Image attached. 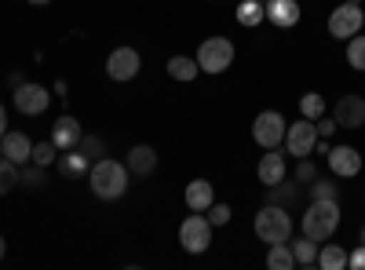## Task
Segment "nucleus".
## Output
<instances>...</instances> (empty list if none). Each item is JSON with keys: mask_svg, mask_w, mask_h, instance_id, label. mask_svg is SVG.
Segmentation results:
<instances>
[{"mask_svg": "<svg viewBox=\"0 0 365 270\" xmlns=\"http://www.w3.org/2000/svg\"><path fill=\"white\" fill-rule=\"evenodd\" d=\"M299 183H296V179H292V183H285V179H282V183H274V187H267V204H278V208H289V212H292V208H296V201H299Z\"/></svg>", "mask_w": 365, "mask_h": 270, "instance_id": "20", "label": "nucleus"}, {"mask_svg": "<svg viewBox=\"0 0 365 270\" xmlns=\"http://www.w3.org/2000/svg\"><path fill=\"white\" fill-rule=\"evenodd\" d=\"M285 117L278 110H263L256 121H252V139L263 146V150H278L285 142Z\"/></svg>", "mask_w": 365, "mask_h": 270, "instance_id": "7", "label": "nucleus"}, {"mask_svg": "<svg viewBox=\"0 0 365 270\" xmlns=\"http://www.w3.org/2000/svg\"><path fill=\"white\" fill-rule=\"evenodd\" d=\"M34 165H41V168H51L55 161H58V146L51 142V139H44V142H37L34 146V157H29Z\"/></svg>", "mask_w": 365, "mask_h": 270, "instance_id": "32", "label": "nucleus"}, {"mask_svg": "<svg viewBox=\"0 0 365 270\" xmlns=\"http://www.w3.org/2000/svg\"><path fill=\"white\" fill-rule=\"evenodd\" d=\"M361 22H365V11H361V4H344L329 15V33L336 37V41H351L354 33H361Z\"/></svg>", "mask_w": 365, "mask_h": 270, "instance_id": "9", "label": "nucleus"}, {"mask_svg": "<svg viewBox=\"0 0 365 270\" xmlns=\"http://www.w3.org/2000/svg\"><path fill=\"white\" fill-rule=\"evenodd\" d=\"M347 4H361V0H347Z\"/></svg>", "mask_w": 365, "mask_h": 270, "instance_id": "40", "label": "nucleus"}, {"mask_svg": "<svg viewBox=\"0 0 365 270\" xmlns=\"http://www.w3.org/2000/svg\"><path fill=\"white\" fill-rule=\"evenodd\" d=\"M361 33H365V22H361Z\"/></svg>", "mask_w": 365, "mask_h": 270, "instance_id": "42", "label": "nucleus"}, {"mask_svg": "<svg viewBox=\"0 0 365 270\" xmlns=\"http://www.w3.org/2000/svg\"><path fill=\"white\" fill-rule=\"evenodd\" d=\"M197 66H201V73H223V70H230V63H234V44L227 41V37H208V41H201V48H197Z\"/></svg>", "mask_w": 365, "mask_h": 270, "instance_id": "4", "label": "nucleus"}, {"mask_svg": "<svg viewBox=\"0 0 365 270\" xmlns=\"http://www.w3.org/2000/svg\"><path fill=\"white\" fill-rule=\"evenodd\" d=\"M347 66L358 70V73H365V33H354L347 41Z\"/></svg>", "mask_w": 365, "mask_h": 270, "instance_id": "29", "label": "nucleus"}, {"mask_svg": "<svg viewBox=\"0 0 365 270\" xmlns=\"http://www.w3.org/2000/svg\"><path fill=\"white\" fill-rule=\"evenodd\" d=\"M4 256H8V242L0 237V263H4Z\"/></svg>", "mask_w": 365, "mask_h": 270, "instance_id": "38", "label": "nucleus"}, {"mask_svg": "<svg viewBox=\"0 0 365 270\" xmlns=\"http://www.w3.org/2000/svg\"><path fill=\"white\" fill-rule=\"evenodd\" d=\"M179 245H182V252L201 256V252L212 245V223H208V216L194 212V216L182 219V223H179Z\"/></svg>", "mask_w": 365, "mask_h": 270, "instance_id": "5", "label": "nucleus"}, {"mask_svg": "<svg viewBox=\"0 0 365 270\" xmlns=\"http://www.w3.org/2000/svg\"><path fill=\"white\" fill-rule=\"evenodd\" d=\"M347 266H354V270H365V242H361L354 252H347Z\"/></svg>", "mask_w": 365, "mask_h": 270, "instance_id": "36", "label": "nucleus"}, {"mask_svg": "<svg viewBox=\"0 0 365 270\" xmlns=\"http://www.w3.org/2000/svg\"><path fill=\"white\" fill-rule=\"evenodd\" d=\"M230 216H234V212H230L227 201H212V208H208V223H212V227H227Z\"/></svg>", "mask_w": 365, "mask_h": 270, "instance_id": "34", "label": "nucleus"}, {"mask_svg": "<svg viewBox=\"0 0 365 270\" xmlns=\"http://www.w3.org/2000/svg\"><path fill=\"white\" fill-rule=\"evenodd\" d=\"M29 4H34V8H41V4H51V0H29Z\"/></svg>", "mask_w": 365, "mask_h": 270, "instance_id": "39", "label": "nucleus"}, {"mask_svg": "<svg viewBox=\"0 0 365 270\" xmlns=\"http://www.w3.org/2000/svg\"><path fill=\"white\" fill-rule=\"evenodd\" d=\"M263 11H267V22L278 26V29H292L299 22V0H263Z\"/></svg>", "mask_w": 365, "mask_h": 270, "instance_id": "12", "label": "nucleus"}, {"mask_svg": "<svg viewBox=\"0 0 365 270\" xmlns=\"http://www.w3.org/2000/svg\"><path fill=\"white\" fill-rule=\"evenodd\" d=\"M318 266L322 270H344L347 266V252L340 245H322L318 249Z\"/></svg>", "mask_w": 365, "mask_h": 270, "instance_id": "26", "label": "nucleus"}, {"mask_svg": "<svg viewBox=\"0 0 365 270\" xmlns=\"http://www.w3.org/2000/svg\"><path fill=\"white\" fill-rule=\"evenodd\" d=\"M128 165H120V161H113V157H99L96 165H91V172H88V187H91V194H96L99 201H117V197H125V190H128Z\"/></svg>", "mask_w": 365, "mask_h": 270, "instance_id": "1", "label": "nucleus"}, {"mask_svg": "<svg viewBox=\"0 0 365 270\" xmlns=\"http://www.w3.org/2000/svg\"><path fill=\"white\" fill-rule=\"evenodd\" d=\"M77 146H81V154H84V157H88L91 165H96L99 157H106V142H103L99 135H88V132H84Z\"/></svg>", "mask_w": 365, "mask_h": 270, "instance_id": "30", "label": "nucleus"}, {"mask_svg": "<svg viewBox=\"0 0 365 270\" xmlns=\"http://www.w3.org/2000/svg\"><path fill=\"white\" fill-rule=\"evenodd\" d=\"M51 106V92L44 84H19L15 88V110L19 113H26V117H41L44 110Z\"/></svg>", "mask_w": 365, "mask_h": 270, "instance_id": "10", "label": "nucleus"}, {"mask_svg": "<svg viewBox=\"0 0 365 270\" xmlns=\"http://www.w3.org/2000/svg\"><path fill=\"white\" fill-rule=\"evenodd\" d=\"M125 165H128L132 175H154V168H158V150H154V146H146V142H139V146L128 150Z\"/></svg>", "mask_w": 365, "mask_h": 270, "instance_id": "17", "label": "nucleus"}, {"mask_svg": "<svg viewBox=\"0 0 365 270\" xmlns=\"http://www.w3.org/2000/svg\"><path fill=\"white\" fill-rule=\"evenodd\" d=\"M307 190H311V201H336V194H340V187L332 183V179H314V183H307Z\"/></svg>", "mask_w": 365, "mask_h": 270, "instance_id": "31", "label": "nucleus"}, {"mask_svg": "<svg viewBox=\"0 0 365 270\" xmlns=\"http://www.w3.org/2000/svg\"><path fill=\"white\" fill-rule=\"evenodd\" d=\"M314 142H318V128H314V121H307V117H299L296 125H289L285 128V150H289V157H311L314 154Z\"/></svg>", "mask_w": 365, "mask_h": 270, "instance_id": "8", "label": "nucleus"}, {"mask_svg": "<svg viewBox=\"0 0 365 270\" xmlns=\"http://www.w3.org/2000/svg\"><path fill=\"white\" fill-rule=\"evenodd\" d=\"M314 128H318V139H329L332 132H340L336 117H329V113H322V117H318V121H314Z\"/></svg>", "mask_w": 365, "mask_h": 270, "instance_id": "35", "label": "nucleus"}, {"mask_svg": "<svg viewBox=\"0 0 365 270\" xmlns=\"http://www.w3.org/2000/svg\"><path fill=\"white\" fill-rule=\"evenodd\" d=\"M322 113H329V103L318 95V92H307L299 99V117H307V121H318Z\"/></svg>", "mask_w": 365, "mask_h": 270, "instance_id": "27", "label": "nucleus"}, {"mask_svg": "<svg viewBox=\"0 0 365 270\" xmlns=\"http://www.w3.org/2000/svg\"><path fill=\"white\" fill-rule=\"evenodd\" d=\"M256 175H259L263 187L282 183V179H285V154H282V150H267V154L259 157V165H256Z\"/></svg>", "mask_w": 365, "mask_h": 270, "instance_id": "16", "label": "nucleus"}, {"mask_svg": "<svg viewBox=\"0 0 365 270\" xmlns=\"http://www.w3.org/2000/svg\"><path fill=\"white\" fill-rule=\"evenodd\" d=\"M340 201H311L307 204V212L299 216V223H303V234L307 237H314V242H329L332 234H336V227H340Z\"/></svg>", "mask_w": 365, "mask_h": 270, "instance_id": "2", "label": "nucleus"}, {"mask_svg": "<svg viewBox=\"0 0 365 270\" xmlns=\"http://www.w3.org/2000/svg\"><path fill=\"white\" fill-rule=\"evenodd\" d=\"M4 132H8V113H4V106H0V139H4Z\"/></svg>", "mask_w": 365, "mask_h": 270, "instance_id": "37", "label": "nucleus"}, {"mask_svg": "<svg viewBox=\"0 0 365 270\" xmlns=\"http://www.w3.org/2000/svg\"><path fill=\"white\" fill-rule=\"evenodd\" d=\"M0 154L22 168V165H29V157H34V142H29L26 132H4V139H0Z\"/></svg>", "mask_w": 365, "mask_h": 270, "instance_id": "15", "label": "nucleus"}, {"mask_svg": "<svg viewBox=\"0 0 365 270\" xmlns=\"http://www.w3.org/2000/svg\"><path fill=\"white\" fill-rule=\"evenodd\" d=\"M329 172L336 175V179H351L361 172V154L354 146H329Z\"/></svg>", "mask_w": 365, "mask_h": 270, "instance_id": "11", "label": "nucleus"}, {"mask_svg": "<svg viewBox=\"0 0 365 270\" xmlns=\"http://www.w3.org/2000/svg\"><path fill=\"white\" fill-rule=\"evenodd\" d=\"M314 179H318V165H314L311 157H299V165H296V183L307 187V183H314Z\"/></svg>", "mask_w": 365, "mask_h": 270, "instance_id": "33", "label": "nucleus"}, {"mask_svg": "<svg viewBox=\"0 0 365 270\" xmlns=\"http://www.w3.org/2000/svg\"><path fill=\"white\" fill-rule=\"evenodd\" d=\"M81 135H84L81 121H77V117H70V113H63V117L51 125V135H48V139L58 146V154H63V150H73V146L81 142Z\"/></svg>", "mask_w": 365, "mask_h": 270, "instance_id": "14", "label": "nucleus"}, {"mask_svg": "<svg viewBox=\"0 0 365 270\" xmlns=\"http://www.w3.org/2000/svg\"><path fill=\"white\" fill-rule=\"evenodd\" d=\"M234 19L245 26V29H256V26H263L267 22V11H263V0H241L237 4V11H234Z\"/></svg>", "mask_w": 365, "mask_h": 270, "instance_id": "23", "label": "nucleus"}, {"mask_svg": "<svg viewBox=\"0 0 365 270\" xmlns=\"http://www.w3.org/2000/svg\"><path fill=\"white\" fill-rule=\"evenodd\" d=\"M332 117H336L340 128H361L365 125V99L361 95H344L332 106Z\"/></svg>", "mask_w": 365, "mask_h": 270, "instance_id": "13", "label": "nucleus"}, {"mask_svg": "<svg viewBox=\"0 0 365 270\" xmlns=\"http://www.w3.org/2000/svg\"><path fill=\"white\" fill-rule=\"evenodd\" d=\"M289 249H292V256H296V266H318V249H322V242H314V237H289Z\"/></svg>", "mask_w": 365, "mask_h": 270, "instance_id": "21", "label": "nucleus"}, {"mask_svg": "<svg viewBox=\"0 0 365 270\" xmlns=\"http://www.w3.org/2000/svg\"><path fill=\"white\" fill-rule=\"evenodd\" d=\"M19 187H26V190H44L48 187V168H41V165H22L19 168Z\"/></svg>", "mask_w": 365, "mask_h": 270, "instance_id": "24", "label": "nucleus"}, {"mask_svg": "<svg viewBox=\"0 0 365 270\" xmlns=\"http://www.w3.org/2000/svg\"><path fill=\"white\" fill-rule=\"evenodd\" d=\"M187 208L190 212H208L212 201H216V187L208 183V179H194V183H187Z\"/></svg>", "mask_w": 365, "mask_h": 270, "instance_id": "18", "label": "nucleus"}, {"mask_svg": "<svg viewBox=\"0 0 365 270\" xmlns=\"http://www.w3.org/2000/svg\"><path fill=\"white\" fill-rule=\"evenodd\" d=\"M267 266H270V270H296V256H292L289 242L270 245V252H267Z\"/></svg>", "mask_w": 365, "mask_h": 270, "instance_id": "25", "label": "nucleus"}, {"mask_svg": "<svg viewBox=\"0 0 365 270\" xmlns=\"http://www.w3.org/2000/svg\"><path fill=\"white\" fill-rule=\"evenodd\" d=\"M55 165H58V172H63L66 179H84V175L91 172V161L81 154V146H73V150H63Z\"/></svg>", "mask_w": 365, "mask_h": 270, "instance_id": "19", "label": "nucleus"}, {"mask_svg": "<svg viewBox=\"0 0 365 270\" xmlns=\"http://www.w3.org/2000/svg\"><path fill=\"white\" fill-rule=\"evenodd\" d=\"M252 230H256V237L263 245H282V242L292 237V212L289 208H278V204H263Z\"/></svg>", "mask_w": 365, "mask_h": 270, "instance_id": "3", "label": "nucleus"}, {"mask_svg": "<svg viewBox=\"0 0 365 270\" xmlns=\"http://www.w3.org/2000/svg\"><path fill=\"white\" fill-rule=\"evenodd\" d=\"M361 242H365V227H361Z\"/></svg>", "mask_w": 365, "mask_h": 270, "instance_id": "41", "label": "nucleus"}, {"mask_svg": "<svg viewBox=\"0 0 365 270\" xmlns=\"http://www.w3.org/2000/svg\"><path fill=\"white\" fill-rule=\"evenodd\" d=\"M139 70H143V58H139V51L128 48V44H125V48H113V51L106 55V77L117 81V84L135 81Z\"/></svg>", "mask_w": 365, "mask_h": 270, "instance_id": "6", "label": "nucleus"}, {"mask_svg": "<svg viewBox=\"0 0 365 270\" xmlns=\"http://www.w3.org/2000/svg\"><path fill=\"white\" fill-rule=\"evenodd\" d=\"M15 187H19V165L0 154V197H8Z\"/></svg>", "mask_w": 365, "mask_h": 270, "instance_id": "28", "label": "nucleus"}, {"mask_svg": "<svg viewBox=\"0 0 365 270\" xmlns=\"http://www.w3.org/2000/svg\"><path fill=\"white\" fill-rule=\"evenodd\" d=\"M165 70H168V77H172V81H182V84H187V81H194V77L201 73L197 58H190V55H172Z\"/></svg>", "mask_w": 365, "mask_h": 270, "instance_id": "22", "label": "nucleus"}]
</instances>
